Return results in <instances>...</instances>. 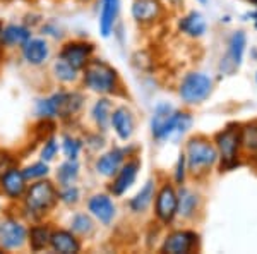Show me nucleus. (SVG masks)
Listing matches in <instances>:
<instances>
[{
	"label": "nucleus",
	"instance_id": "nucleus-41",
	"mask_svg": "<svg viewBox=\"0 0 257 254\" xmlns=\"http://www.w3.org/2000/svg\"><path fill=\"white\" fill-rule=\"evenodd\" d=\"M79 2H89V0H79Z\"/></svg>",
	"mask_w": 257,
	"mask_h": 254
},
{
	"label": "nucleus",
	"instance_id": "nucleus-20",
	"mask_svg": "<svg viewBox=\"0 0 257 254\" xmlns=\"http://www.w3.org/2000/svg\"><path fill=\"white\" fill-rule=\"evenodd\" d=\"M21 50H23V59L35 67L43 65L50 59V45L43 38H30Z\"/></svg>",
	"mask_w": 257,
	"mask_h": 254
},
{
	"label": "nucleus",
	"instance_id": "nucleus-25",
	"mask_svg": "<svg viewBox=\"0 0 257 254\" xmlns=\"http://www.w3.org/2000/svg\"><path fill=\"white\" fill-rule=\"evenodd\" d=\"M153 198H155V182L148 181L146 184L141 187L139 193L128 201V208H131L134 213H143V211H146L149 205L153 203Z\"/></svg>",
	"mask_w": 257,
	"mask_h": 254
},
{
	"label": "nucleus",
	"instance_id": "nucleus-28",
	"mask_svg": "<svg viewBox=\"0 0 257 254\" xmlns=\"http://www.w3.org/2000/svg\"><path fill=\"white\" fill-rule=\"evenodd\" d=\"M77 177H79V163H77V160L64 161L57 170V182H59L60 187L76 184Z\"/></svg>",
	"mask_w": 257,
	"mask_h": 254
},
{
	"label": "nucleus",
	"instance_id": "nucleus-32",
	"mask_svg": "<svg viewBox=\"0 0 257 254\" xmlns=\"http://www.w3.org/2000/svg\"><path fill=\"white\" fill-rule=\"evenodd\" d=\"M81 149H82L81 139H77V137H74V136H69V134L64 136V139H62V151H64L67 160H77Z\"/></svg>",
	"mask_w": 257,
	"mask_h": 254
},
{
	"label": "nucleus",
	"instance_id": "nucleus-31",
	"mask_svg": "<svg viewBox=\"0 0 257 254\" xmlns=\"http://www.w3.org/2000/svg\"><path fill=\"white\" fill-rule=\"evenodd\" d=\"M240 144L248 151H257V122L247 124L240 131Z\"/></svg>",
	"mask_w": 257,
	"mask_h": 254
},
{
	"label": "nucleus",
	"instance_id": "nucleus-17",
	"mask_svg": "<svg viewBox=\"0 0 257 254\" xmlns=\"http://www.w3.org/2000/svg\"><path fill=\"white\" fill-rule=\"evenodd\" d=\"M163 14L160 0H134L132 2V18L139 24H153Z\"/></svg>",
	"mask_w": 257,
	"mask_h": 254
},
{
	"label": "nucleus",
	"instance_id": "nucleus-39",
	"mask_svg": "<svg viewBox=\"0 0 257 254\" xmlns=\"http://www.w3.org/2000/svg\"><path fill=\"white\" fill-rule=\"evenodd\" d=\"M2 28H4V24H2V23H0V33H2ZM0 45H2V43H0Z\"/></svg>",
	"mask_w": 257,
	"mask_h": 254
},
{
	"label": "nucleus",
	"instance_id": "nucleus-11",
	"mask_svg": "<svg viewBox=\"0 0 257 254\" xmlns=\"http://www.w3.org/2000/svg\"><path fill=\"white\" fill-rule=\"evenodd\" d=\"M139 168H141V161L138 158H131V160L123 161V165L118 168V172L111 177L113 181H111V184L108 187L110 193L117 196V198L125 194L136 182V179H138Z\"/></svg>",
	"mask_w": 257,
	"mask_h": 254
},
{
	"label": "nucleus",
	"instance_id": "nucleus-8",
	"mask_svg": "<svg viewBox=\"0 0 257 254\" xmlns=\"http://www.w3.org/2000/svg\"><path fill=\"white\" fill-rule=\"evenodd\" d=\"M28 242V228L23 222L16 218H6L0 222V247L2 249H21Z\"/></svg>",
	"mask_w": 257,
	"mask_h": 254
},
{
	"label": "nucleus",
	"instance_id": "nucleus-30",
	"mask_svg": "<svg viewBox=\"0 0 257 254\" xmlns=\"http://www.w3.org/2000/svg\"><path fill=\"white\" fill-rule=\"evenodd\" d=\"M77 72L79 70H76L72 65L62 59H57L55 64H53V74L60 82H74L77 79Z\"/></svg>",
	"mask_w": 257,
	"mask_h": 254
},
{
	"label": "nucleus",
	"instance_id": "nucleus-2",
	"mask_svg": "<svg viewBox=\"0 0 257 254\" xmlns=\"http://www.w3.org/2000/svg\"><path fill=\"white\" fill-rule=\"evenodd\" d=\"M24 211L33 220H40L55 208L59 203V191L53 182L40 179L28 187L23 196Z\"/></svg>",
	"mask_w": 257,
	"mask_h": 254
},
{
	"label": "nucleus",
	"instance_id": "nucleus-10",
	"mask_svg": "<svg viewBox=\"0 0 257 254\" xmlns=\"http://www.w3.org/2000/svg\"><path fill=\"white\" fill-rule=\"evenodd\" d=\"M245 45H247V36L243 31H235L228 40V52L226 55L221 59L219 69L226 74L235 72L243 60V53H245Z\"/></svg>",
	"mask_w": 257,
	"mask_h": 254
},
{
	"label": "nucleus",
	"instance_id": "nucleus-23",
	"mask_svg": "<svg viewBox=\"0 0 257 254\" xmlns=\"http://www.w3.org/2000/svg\"><path fill=\"white\" fill-rule=\"evenodd\" d=\"M178 28H180V31L184 33V35L190 36V38H201L206 33V30H208V24H206V19L201 12L192 11L180 19Z\"/></svg>",
	"mask_w": 257,
	"mask_h": 254
},
{
	"label": "nucleus",
	"instance_id": "nucleus-33",
	"mask_svg": "<svg viewBox=\"0 0 257 254\" xmlns=\"http://www.w3.org/2000/svg\"><path fill=\"white\" fill-rule=\"evenodd\" d=\"M23 174L26 177V181H40V179H45L50 174V166L47 161L41 160L23 168Z\"/></svg>",
	"mask_w": 257,
	"mask_h": 254
},
{
	"label": "nucleus",
	"instance_id": "nucleus-7",
	"mask_svg": "<svg viewBox=\"0 0 257 254\" xmlns=\"http://www.w3.org/2000/svg\"><path fill=\"white\" fill-rule=\"evenodd\" d=\"M240 148V129L238 126H230L218 132L216 149L218 158H221V166L231 168L237 163V155Z\"/></svg>",
	"mask_w": 257,
	"mask_h": 254
},
{
	"label": "nucleus",
	"instance_id": "nucleus-29",
	"mask_svg": "<svg viewBox=\"0 0 257 254\" xmlns=\"http://www.w3.org/2000/svg\"><path fill=\"white\" fill-rule=\"evenodd\" d=\"M70 230L74 232L76 235H81V237H89L93 234L94 230V222L89 215L86 213H77L72 216L70 220Z\"/></svg>",
	"mask_w": 257,
	"mask_h": 254
},
{
	"label": "nucleus",
	"instance_id": "nucleus-40",
	"mask_svg": "<svg viewBox=\"0 0 257 254\" xmlns=\"http://www.w3.org/2000/svg\"><path fill=\"white\" fill-rule=\"evenodd\" d=\"M199 2H201V4H206V2H208V0H199Z\"/></svg>",
	"mask_w": 257,
	"mask_h": 254
},
{
	"label": "nucleus",
	"instance_id": "nucleus-15",
	"mask_svg": "<svg viewBox=\"0 0 257 254\" xmlns=\"http://www.w3.org/2000/svg\"><path fill=\"white\" fill-rule=\"evenodd\" d=\"M88 211L101 225H110L117 215V206L108 194H94L88 199Z\"/></svg>",
	"mask_w": 257,
	"mask_h": 254
},
{
	"label": "nucleus",
	"instance_id": "nucleus-36",
	"mask_svg": "<svg viewBox=\"0 0 257 254\" xmlns=\"http://www.w3.org/2000/svg\"><path fill=\"white\" fill-rule=\"evenodd\" d=\"M185 168H187V158H185V153H180V158H178L177 166H175L177 184H182V182L185 181Z\"/></svg>",
	"mask_w": 257,
	"mask_h": 254
},
{
	"label": "nucleus",
	"instance_id": "nucleus-35",
	"mask_svg": "<svg viewBox=\"0 0 257 254\" xmlns=\"http://www.w3.org/2000/svg\"><path fill=\"white\" fill-rule=\"evenodd\" d=\"M57 153H59V143H57L55 137H48V139L45 141L43 148H41V153H40L41 160L50 163L52 160H55Z\"/></svg>",
	"mask_w": 257,
	"mask_h": 254
},
{
	"label": "nucleus",
	"instance_id": "nucleus-14",
	"mask_svg": "<svg viewBox=\"0 0 257 254\" xmlns=\"http://www.w3.org/2000/svg\"><path fill=\"white\" fill-rule=\"evenodd\" d=\"M197 244V234L190 230H175L170 235H167L161 251L170 254H187L194 251Z\"/></svg>",
	"mask_w": 257,
	"mask_h": 254
},
{
	"label": "nucleus",
	"instance_id": "nucleus-6",
	"mask_svg": "<svg viewBox=\"0 0 257 254\" xmlns=\"http://www.w3.org/2000/svg\"><path fill=\"white\" fill-rule=\"evenodd\" d=\"M213 93V79L202 72H189L182 79L178 95H180L182 102L189 103V105H196L202 103L209 95Z\"/></svg>",
	"mask_w": 257,
	"mask_h": 254
},
{
	"label": "nucleus",
	"instance_id": "nucleus-37",
	"mask_svg": "<svg viewBox=\"0 0 257 254\" xmlns=\"http://www.w3.org/2000/svg\"><path fill=\"white\" fill-rule=\"evenodd\" d=\"M43 35H50L53 36V38H62V31L60 28H57V23H47L43 26Z\"/></svg>",
	"mask_w": 257,
	"mask_h": 254
},
{
	"label": "nucleus",
	"instance_id": "nucleus-22",
	"mask_svg": "<svg viewBox=\"0 0 257 254\" xmlns=\"http://www.w3.org/2000/svg\"><path fill=\"white\" fill-rule=\"evenodd\" d=\"M31 38V30L24 24H7L2 28L0 33V43L4 47H23L28 40Z\"/></svg>",
	"mask_w": 257,
	"mask_h": 254
},
{
	"label": "nucleus",
	"instance_id": "nucleus-9",
	"mask_svg": "<svg viewBox=\"0 0 257 254\" xmlns=\"http://www.w3.org/2000/svg\"><path fill=\"white\" fill-rule=\"evenodd\" d=\"M94 53V45L86 41H69L60 50L59 59L65 60L76 70H82Z\"/></svg>",
	"mask_w": 257,
	"mask_h": 254
},
{
	"label": "nucleus",
	"instance_id": "nucleus-3",
	"mask_svg": "<svg viewBox=\"0 0 257 254\" xmlns=\"http://www.w3.org/2000/svg\"><path fill=\"white\" fill-rule=\"evenodd\" d=\"M82 102H84V98L77 91H59V93H53L47 98L38 100L36 115L45 120L67 119L79 112Z\"/></svg>",
	"mask_w": 257,
	"mask_h": 254
},
{
	"label": "nucleus",
	"instance_id": "nucleus-13",
	"mask_svg": "<svg viewBox=\"0 0 257 254\" xmlns=\"http://www.w3.org/2000/svg\"><path fill=\"white\" fill-rule=\"evenodd\" d=\"M26 189H28V181L21 168L9 166L0 176V191L9 199H23Z\"/></svg>",
	"mask_w": 257,
	"mask_h": 254
},
{
	"label": "nucleus",
	"instance_id": "nucleus-4",
	"mask_svg": "<svg viewBox=\"0 0 257 254\" xmlns=\"http://www.w3.org/2000/svg\"><path fill=\"white\" fill-rule=\"evenodd\" d=\"M82 84L93 93L110 95L118 88V74L105 60L91 59L82 69Z\"/></svg>",
	"mask_w": 257,
	"mask_h": 254
},
{
	"label": "nucleus",
	"instance_id": "nucleus-5",
	"mask_svg": "<svg viewBox=\"0 0 257 254\" xmlns=\"http://www.w3.org/2000/svg\"><path fill=\"white\" fill-rule=\"evenodd\" d=\"M185 158H187V166L194 176L204 174L218 161V149L214 144H211L206 137L197 136L189 139L187 148H185Z\"/></svg>",
	"mask_w": 257,
	"mask_h": 254
},
{
	"label": "nucleus",
	"instance_id": "nucleus-27",
	"mask_svg": "<svg viewBox=\"0 0 257 254\" xmlns=\"http://www.w3.org/2000/svg\"><path fill=\"white\" fill-rule=\"evenodd\" d=\"M50 235H52V228L48 225H35L28 230V242L33 251H43L50 245Z\"/></svg>",
	"mask_w": 257,
	"mask_h": 254
},
{
	"label": "nucleus",
	"instance_id": "nucleus-12",
	"mask_svg": "<svg viewBox=\"0 0 257 254\" xmlns=\"http://www.w3.org/2000/svg\"><path fill=\"white\" fill-rule=\"evenodd\" d=\"M155 213L161 223H172L177 216V191L170 184H165L156 194Z\"/></svg>",
	"mask_w": 257,
	"mask_h": 254
},
{
	"label": "nucleus",
	"instance_id": "nucleus-34",
	"mask_svg": "<svg viewBox=\"0 0 257 254\" xmlns=\"http://www.w3.org/2000/svg\"><path fill=\"white\" fill-rule=\"evenodd\" d=\"M81 198V193L76 186H65L59 191V201H62L64 205H76Z\"/></svg>",
	"mask_w": 257,
	"mask_h": 254
},
{
	"label": "nucleus",
	"instance_id": "nucleus-1",
	"mask_svg": "<svg viewBox=\"0 0 257 254\" xmlns=\"http://www.w3.org/2000/svg\"><path fill=\"white\" fill-rule=\"evenodd\" d=\"M192 117L187 112H177L170 103H158L151 117V134L155 139H178L187 132Z\"/></svg>",
	"mask_w": 257,
	"mask_h": 254
},
{
	"label": "nucleus",
	"instance_id": "nucleus-42",
	"mask_svg": "<svg viewBox=\"0 0 257 254\" xmlns=\"http://www.w3.org/2000/svg\"><path fill=\"white\" fill-rule=\"evenodd\" d=\"M0 252H2V247H0Z\"/></svg>",
	"mask_w": 257,
	"mask_h": 254
},
{
	"label": "nucleus",
	"instance_id": "nucleus-26",
	"mask_svg": "<svg viewBox=\"0 0 257 254\" xmlns=\"http://www.w3.org/2000/svg\"><path fill=\"white\" fill-rule=\"evenodd\" d=\"M111 112H113V108H111V102L108 98H99L93 105V108H91V115H93V120L99 131H106L108 129Z\"/></svg>",
	"mask_w": 257,
	"mask_h": 254
},
{
	"label": "nucleus",
	"instance_id": "nucleus-21",
	"mask_svg": "<svg viewBox=\"0 0 257 254\" xmlns=\"http://www.w3.org/2000/svg\"><path fill=\"white\" fill-rule=\"evenodd\" d=\"M50 247L55 252L62 254H76L81 251V242L72 230H52L50 235Z\"/></svg>",
	"mask_w": 257,
	"mask_h": 254
},
{
	"label": "nucleus",
	"instance_id": "nucleus-38",
	"mask_svg": "<svg viewBox=\"0 0 257 254\" xmlns=\"http://www.w3.org/2000/svg\"><path fill=\"white\" fill-rule=\"evenodd\" d=\"M252 2H255V4H257V0H252ZM254 18H255V26H257V12L254 14Z\"/></svg>",
	"mask_w": 257,
	"mask_h": 254
},
{
	"label": "nucleus",
	"instance_id": "nucleus-18",
	"mask_svg": "<svg viewBox=\"0 0 257 254\" xmlns=\"http://www.w3.org/2000/svg\"><path fill=\"white\" fill-rule=\"evenodd\" d=\"M118 12H120V0H99L98 28L103 38H108L111 33H113Z\"/></svg>",
	"mask_w": 257,
	"mask_h": 254
},
{
	"label": "nucleus",
	"instance_id": "nucleus-16",
	"mask_svg": "<svg viewBox=\"0 0 257 254\" xmlns=\"http://www.w3.org/2000/svg\"><path fill=\"white\" fill-rule=\"evenodd\" d=\"M128 155L127 148H113L110 151H106L105 155H101L94 163V168L99 176L103 177H113L118 172V168L123 165L125 158Z\"/></svg>",
	"mask_w": 257,
	"mask_h": 254
},
{
	"label": "nucleus",
	"instance_id": "nucleus-24",
	"mask_svg": "<svg viewBox=\"0 0 257 254\" xmlns=\"http://www.w3.org/2000/svg\"><path fill=\"white\" fill-rule=\"evenodd\" d=\"M199 206V198L187 187H182L177 193V215L182 218H192Z\"/></svg>",
	"mask_w": 257,
	"mask_h": 254
},
{
	"label": "nucleus",
	"instance_id": "nucleus-19",
	"mask_svg": "<svg viewBox=\"0 0 257 254\" xmlns=\"http://www.w3.org/2000/svg\"><path fill=\"white\" fill-rule=\"evenodd\" d=\"M110 126L113 127L115 134H117L122 141H128L134 134L136 129V120L132 112L127 107H118L111 112L110 117Z\"/></svg>",
	"mask_w": 257,
	"mask_h": 254
}]
</instances>
